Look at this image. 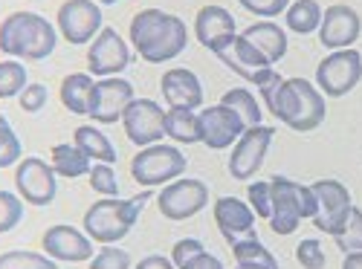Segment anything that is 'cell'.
<instances>
[{
	"instance_id": "6da1fadb",
	"label": "cell",
	"mask_w": 362,
	"mask_h": 269,
	"mask_svg": "<svg viewBox=\"0 0 362 269\" xmlns=\"http://www.w3.org/2000/svg\"><path fill=\"white\" fill-rule=\"evenodd\" d=\"M131 49L148 64H168L189 47V26L171 12L163 9H139L131 18L128 32Z\"/></svg>"
},
{
	"instance_id": "7a4b0ae2",
	"label": "cell",
	"mask_w": 362,
	"mask_h": 269,
	"mask_svg": "<svg viewBox=\"0 0 362 269\" xmlns=\"http://www.w3.org/2000/svg\"><path fill=\"white\" fill-rule=\"evenodd\" d=\"M58 47V29L38 12H12L0 20V52L18 61H47Z\"/></svg>"
},
{
	"instance_id": "3957f363",
	"label": "cell",
	"mask_w": 362,
	"mask_h": 269,
	"mask_svg": "<svg viewBox=\"0 0 362 269\" xmlns=\"http://www.w3.org/2000/svg\"><path fill=\"white\" fill-rule=\"evenodd\" d=\"M269 113H273L281 125H287L290 131L310 133L325 122L327 104H325L322 90L313 81L296 76V78H284L281 81L276 104H273Z\"/></svg>"
},
{
	"instance_id": "277c9868",
	"label": "cell",
	"mask_w": 362,
	"mask_h": 269,
	"mask_svg": "<svg viewBox=\"0 0 362 269\" xmlns=\"http://www.w3.org/2000/svg\"><path fill=\"white\" fill-rule=\"evenodd\" d=\"M148 200H151V189H145L142 194H136L131 200L102 197L84 212V232L102 246L125 241V237L131 234V229L136 226Z\"/></svg>"
},
{
	"instance_id": "5b68a950",
	"label": "cell",
	"mask_w": 362,
	"mask_h": 269,
	"mask_svg": "<svg viewBox=\"0 0 362 269\" xmlns=\"http://www.w3.org/2000/svg\"><path fill=\"white\" fill-rule=\"evenodd\" d=\"M269 189H273V217L267 223L276 234L287 237L298 229L301 220H313L316 197H313L310 186L276 174V177H269Z\"/></svg>"
},
{
	"instance_id": "8992f818",
	"label": "cell",
	"mask_w": 362,
	"mask_h": 269,
	"mask_svg": "<svg viewBox=\"0 0 362 269\" xmlns=\"http://www.w3.org/2000/svg\"><path fill=\"white\" fill-rule=\"evenodd\" d=\"M189 168V160L183 157L177 145H148L139 148L136 157L131 160V179L142 189H163L174 179H180Z\"/></svg>"
},
{
	"instance_id": "52a82bcc",
	"label": "cell",
	"mask_w": 362,
	"mask_h": 269,
	"mask_svg": "<svg viewBox=\"0 0 362 269\" xmlns=\"http://www.w3.org/2000/svg\"><path fill=\"white\" fill-rule=\"evenodd\" d=\"M55 29L64 44L90 47L105 29V15L99 0H64L55 15Z\"/></svg>"
},
{
	"instance_id": "ba28073f",
	"label": "cell",
	"mask_w": 362,
	"mask_h": 269,
	"mask_svg": "<svg viewBox=\"0 0 362 269\" xmlns=\"http://www.w3.org/2000/svg\"><path fill=\"white\" fill-rule=\"evenodd\" d=\"M362 81V52L359 49H337L325 55L316 67V87L322 90V96L342 99L356 84Z\"/></svg>"
},
{
	"instance_id": "9c48e42d",
	"label": "cell",
	"mask_w": 362,
	"mask_h": 269,
	"mask_svg": "<svg viewBox=\"0 0 362 269\" xmlns=\"http://www.w3.org/2000/svg\"><path fill=\"white\" fill-rule=\"evenodd\" d=\"M310 191L316 197L313 226L322 234L337 237L345 229V223L351 217V208H354L348 186H342L339 179H316V183H310Z\"/></svg>"
},
{
	"instance_id": "30bf717a",
	"label": "cell",
	"mask_w": 362,
	"mask_h": 269,
	"mask_svg": "<svg viewBox=\"0 0 362 269\" xmlns=\"http://www.w3.org/2000/svg\"><path fill=\"white\" fill-rule=\"evenodd\" d=\"M209 205V186L203 179L194 177H180L174 183L163 186L157 194V208L165 220L183 223L192 220L194 215H200L203 208Z\"/></svg>"
},
{
	"instance_id": "8fae6325",
	"label": "cell",
	"mask_w": 362,
	"mask_h": 269,
	"mask_svg": "<svg viewBox=\"0 0 362 269\" xmlns=\"http://www.w3.org/2000/svg\"><path fill=\"white\" fill-rule=\"evenodd\" d=\"M273 139H276V131L267 125L247 128L244 136L232 145V157L226 165L229 177L238 179V183H252V177L264 168V160L269 154V148H273Z\"/></svg>"
},
{
	"instance_id": "7c38bea8",
	"label": "cell",
	"mask_w": 362,
	"mask_h": 269,
	"mask_svg": "<svg viewBox=\"0 0 362 269\" xmlns=\"http://www.w3.org/2000/svg\"><path fill=\"white\" fill-rule=\"evenodd\" d=\"M134 61L131 44L116 32L113 26H105L102 32L87 47V73L99 78H113L122 76Z\"/></svg>"
},
{
	"instance_id": "4fadbf2b",
	"label": "cell",
	"mask_w": 362,
	"mask_h": 269,
	"mask_svg": "<svg viewBox=\"0 0 362 269\" xmlns=\"http://www.w3.org/2000/svg\"><path fill=\"white\" fill-rule=\"evenodd\" d=\"M15 191L26 205H49L58 197V174L41 157H23L15 165Z\"/></svg>"
},
{
	"instance_id": "5bb4252c",
	"label": "cell",
	"mask_w": 362,
	"mask_h": 269,
	"mask_svg": "<svg viewBox=\"0 0 362 269\" xmlns=\"http://www.w3.org/2000/svg\"><path fill=\"white\" fill-rule=\"evenodd\" d=\"M244 131H247L244 119L221 102L197 113V136L209 151H226L244 136Z\"/></svg>"
},
{
	"instance_id": "9a60e30c",
	"label": "cell",
	"mask_w": 362,
	"mask_h": 269,
	"mask_svg": "<svg viewBox=\"0 0 362 269\" xmlns=\"http://www.w3.org/2000/svg\"><path fill=\"white\" fill-rule=\"evenodd\" d=\"M122 128L136 148L157 145L160 139H165V110L154 99L136 96L122 116Z\"/></svg>"
},
{
	"instance_id": "2e32d148",
	"label": "cell",
	"mask_w": 362,
	"mask_h": 269,
	"mask_svg": "<svg viewBox=\"0 0 362 269\" xmlns=\"http://www.w3.org/2000/svg\"><path fill=\"white\" fill-rule=\"evenodd\" d=\"M41 252L58 263H84V261L90 263V258L96 255L93 237L76 226H70V223L49 226L41 237Z\"/></svg>"
},
{
	"instance_id": "e0dca14e",
	"label": "cell",
	"mask_w": 362,
	"mask_h": 269,
	"mask_svg": "<svg viewBox=\"0 0 362 269\" xmlns=\"http://www.w3.org/2000/svg\"><path fill=\"white\" fill-rule=\"evenodd\" d=\"M136 99L134 93V84L122 76H113V78H102L96 81L93 90V107H90V119L96 125H116L122 122V116L128 110V104Z\"/></svg>"
},
{
	"instance_id": "ac0fdd59",
	"label": "cell",
	"mask_w": 362,
	"mask_h": 269,
	"mask_svg": "<svg viewBox=\"0 0 362 269\" xmlns=\"http://www.w3.org/2000/svg\"><path fill=\"white\" fill-rule=\"evenodd\" d=\"M362 35V18L354 6L345 4H334L327 6L322 15V26H319V44L330 52L337 49H351Z\"/></svg>"
},
{
	"instance_id": "d6986e66",
	"label": "cell",
	"mask_w": 362,
	"mask_h": 269,
	"mask_svg": "<svg viewBox=\"0 0 362 269\" xmlns=\"http://www.w3.org/2000/svg\"><path fill=\"white\" fill-rule=\"evenodd\" d=\"M212 215H215V226L223 234V241L232 246L238 241H247V237H258L255 232V212L247 200L240 197H218L212 205Z\"/></svg>"
},
{
	"instance_id": "ffe728a7",
	"label": "cell",
	"mask_w": 362,
	"mask_h": 269,
	"mask_svg": "<svg viewBox=\"0 0 362 269\" xmlns=\"http://www.w3.org/2000/svg\"><path fill=\"white\" fill-rule=\"evenodd\" d=\"M194 35L200 41V47H206L209 52H223L235 38H238V23L235 15L218 4L200 6L194 15Z\"/></svg>"
},
{
	"instance_id": "44dd1931",
	"label": "cell",
	"mask_w": 362,
	"mask_h": 269,
	"mask_svg": "<svg viewBox=\"0 0 362 269\" xmlns=\"http://www.w3.org/2000/svg\"><path fill=\"white\" fill-rule=\"evenodd\" d=\"M160 90L168 107L197 110L203 104V84L189 67H171L160 78Z\"/></svg>"
},
{
	"instance_id": "7402d4cb",
	"label": "cell",
	"mask_w": 362,
	"mask_h": 269,
	"mask_svg": "<svg viewBox=\"0 0 362 269\" xmlns=\"http://www.w3.org/2000/svg\"><path fill=\"white\" fill-rule=\"evenodd\" d=\"M218 58L223 61V67H229L235 76L247 78V84H255L258 76H261L267 67H273L240 32H238V38H235L223 52H218Z\"/></svg>"
},
{
	"instance_id": "603a6c76",
	"label": "cell",
	"mask_w": 362,
	"mask_h": 269,
	"mask_svg": "<svg viewBox=\"0 0 362 269\" xmlns=\"http://www.w3.org/2000/svg\"><path fill=\"white\" fill-rule=\"evenodd\" d=\"M244 35L269 64H279L281 58L287 55V32H284V26H279L276 20H258V23H252V26H247Z\"/></svg>"
},
{
	"instance_id": "cb8c5ba5",
	"label": "cell",
	"mask_w": 362,
	"mask_h": 269,
	"mask_svg": "<svg viewBox=\"0 0 362 269\" xmlns=\"http://www.w3.org/2000/svg\"><path fill=\"white\" fill-rule=\"evenodd\" d=\"M93 90L96 81L90 73H70L62 78V104L73 113V116H87L90 119V107H93Z\"/></svg>"
},
{
	"instance_id": "d4e9b609",
	"label": "cell",
	"mask_w": 362,
	"mask_h": 269,
	"mask_svg": "<svg viewBox=\"0 0 362 269\" xmlns=\"http://www.w3.org/2000/svg\"><path fill=\"white\" fill-rule=\"evenodd\" d=\"M49 165L62 179H78V177L90 174L93 160L84 157L73 142H58V145H52V151H49Z\"/></svg>"
},
{
	"instance_id": "484cf974",
	"label": "cell",
	"mask_w": 362,
	"mask_h": 269,
	"mask_svg": "<svg viewBox=\"0 0 362 269\" xmlns=\"http://www.w3.org/2000/svg\"><path fill=\"white\" fill-rule=\"evenodd\" d=\"M73 145L84 157H90L93 162H107V165H116V148L113 142L96 128V125H81L73 131Z\"/></svg>"
},
{
	"instance_id": "4316f807",
	"label": "cell",
	"mask_w": 362,
	"mask_h": 269,
	"mask_svg": "<svg viewBox=\"0 0 362 269\" xmlns=\"http://www.w3.org/2000/svg\"><path fill=\"white\" fill-rule=\"evenodd\" d=\"M322 15H325V9L316 0H293L284 12V23L293 35H313L322 26Z\"/></svg>"
},
{
	"instance_id": "83f0119b",
	"label": "cell",
	"mask_w": 362,
	"mask_h": 269,
	"mask_svg": "<svg viewBox=\"0 0 362 269\" xmlns=\"http://www.w3.org/2000/svg\"><path fill=\"white\" fill-rule=\"evenodd\" d=\"M232 258H235V266H240V269H281L279 258L269 252L258 237H247V241L232 244Z\"/></svg>"
},
{
	"instance_id": "f1b7e54d",
	"label": "cell",
	"mask_w": 362,
	"mask_h": 269,
	"mask_svg": "<svg viewBox=\"0 0 362 269\" xmlns=\"http://www.w3.org/2000/svg\"><path fill=\"white\" fill-rule=\"evenodd\" d=\"M165 136L174 139L177 145H194V142H200V136H197V110L168 107L165 110Z\"/></svg>"
},
{
	"instance_id": "f546056e",
	"label": "cell",
	"mask_w": 362,
	"mask_h": 269,
	"mask_svg": "<svg viewBox=\"0 0 362 269\" xmlns=\"http://www.w3.org/2000/svg\"><path fill=\"white\" fill-rule=\"evenodd\" d=\"M221 104L232 107L240 119H244V125H247V128L261 125V119H264V113H261V104H258L255 93H252V90H247V87H232L229 93L221 99Z\"/></svg>"
},
{
	"instance_id": "4dcf8cb0",
	"label": "cell",
	"mask_w": 362,
	"mask_h": 269,
	"mask_svg": "<svg viewBox=\"0 0 362 269\" xmlns=\"http://www.w3.org/2000/svg\"><path fill=\"white\" fill-rule=\"evenodd\" d=\"M0 269H62V263L44 252L9 249V252H0Z\"/></svg>"
},
{
	"instance_id": "1f68e13d",
	"label": "cell",
	"mask_w": 362,
	"mask_h": 269,
	"mask_svg": "<svg viewBox=\"0 0 362 269\" xmlns=\"http://www.w3.org/2000/svg\"><path fill=\"white\" fill-rule=\"evenodd\" d=\"M29 84V76H26V67L18 58H6L0 61V99H15L21 96Z\"/></svg>"
},
{
	"instance_id": "d6a6232c",
	"label": "cell",
	"mask_w": 362,
	"mask_h": 269,
	"mask_svg": "<svg viewBox=\"0 0 362 269\" xmlns=\"http://www.w3.org/2000/svg\"><path fill=\"white\" fill-rule=\"evenodd\" d=\"M337 246L342 255H362V208L354 205L351 208V217L345 223V229L334 237Z\"/></svg>"
},
{
	"instance_id": "836d02e7",
	"label": "cell",
	"mask_w": 362,
	"mask_h": 269,
	"mask_svg": "<svg viewBox=\"0 0 362 269\" xmlns=\"http://www.w3.org/2000/svg\"><path fill=\"white\" fill-rule=\"evenodd\" d=\"M23 160V142L9 119L0 122V168H15Z\"/></svg>"
},
{
	"instance_id": "e575fe53",
	"label": "cell",
	"mask_w": 362,
	"mask_h": 269,
	"mask_svg": "<svg viewBox=\"0 0 362 269\" xmlns=\"http://www.w3.org/2000/svg\"><path fill=\"white\" fill-rule=\"evenodd\" d=\"M23 208L26 203L21 200V194L0 189V234L18 229V223L23 220Z\"/></svg>"
},
{
	"instance_id": "d590c367",
	"label": "cell",
	"mask_w": 362,
	"mask_h": 269,
	"mask_svg": "<svg viewBox=\"0 0 362 269\" xmlns=\"http://www.w3.org/2000/svg\"><path fill=\"white\" fill-rule=\"evenodd\" d=\"M247 203L252 205L255 217L261 220L273 217V189H269V179H258V183L247 186Z\"/></svg>"
},
{
	"instance_id": "8d00e7d4",
	"label": "cell",
	"mask_w": 362,
	"mask_h": 269,
	"mask_svg": "<svg viewBox=\"0 0 362 269\" xmlns=\"http://www.w3.org/2000/svg\"><path fill=\"white\" fill-rule=\"evenodd\" d=\"M87 179H90V189H93L96 194H102V197H116V194H119L116 171H113V165H107V162H93V168H90Z\"/></svg>"
},
{
	"instance_id": "74e56055",
	"label": "cell",
	"mask_w": 362,
	"mask_h": 269,
	"mask_svg": "<svg viewBox=\"0 0 362 269\" xmlns=\"http://www.w3.org/2000/svg\"><path fill=\"white\" fill-rule=\"evenodd\" d=\"M90 269H131V255L122 246L107 244L90 258Z\"/></svg>"
},
{
	"instance_id": "f35d334b",
	"label": "cell",
	"mask_w": 362,
	"mask_h": 269,
	"mask_svg": "<svg viewBox=\"0 0 362 269\" xmlns=\"http://www.w3.org/2000/svg\"><path fill=\"white\" fill-rule=\"evenodd\" d=\"M296 261L301 269H325L327 266V255L322 249V244L316 237H305V241H298L296 246Z\"/></svg>"
},
{
	"instance_id": "ab89813d",
	"label": "cell",
	"mask_w": 362,
	"mask_h": 269,
	"mask_svg": "<svg viewBox=\"0 0 362 269\" xmlns=\"http://www.w3.org/2000/svg\"><path fill=\"white\" fill-rule=\"evenodd\" d=\"M47 102H49V87L41 84V81L26 84V90L18 96V104H21L23 113H41L47 107Z\"/></svg>"
},
{
	"instance_id": "60d3db41",
	"label": "cell",
	"mask_w": 362,
	"mask_h": 269,
	"mask_svg": "<svg viewBox=\"0 0 362 269\" xmlns=\"http://www.w3.org/2000/svg\"><path fill=\"white\" fill-rule=\"evenodd\" d=\"M238 4L244 6L250 15H255V18L273 20V18H279V15H284V12H287L290 0H238Z\"/></svg>"
},
{
	"instance_id": "b9f144b4",
	"label": "cell",
	"mask_w": 362,
	"mask_h": 269,
	"mask_svg": "<svg viewBox=\"0 0 362 269\" xmlns=\"http://www.w3.org/2000/svg\"><path fill=\"white\" fill-rule=\"evenodd\" d=\"M281 76H279V70H273V67H267L261 76H258V81L252 84L258 93H261V99H264V104H267V110H273V104H276V96H279V87H281Z\"/></svg>"
},
{
	"instance_id": "7bdbcfd3",
	"label": "cell",
	"mask_w": 362,
	"mask_h": 269,
	"mask_svg": "<svg viewBox=\"0 0 362 269\" xmlns=\"http://www.w3.org/2000/svg\"><path fill=\"white\" fill-rule=\"evenodd\" d=\"M200 252H206L203 241H197V237H180V241L171 246V263L180 269V266H186L192 258H197Z\"/></svg>"
},
{
	"instance_id": "ee69618b",
	"label": "cell",
	"mask_w": 362,
	"mask_h": 269,
	"mask_svg": "<svg viewBox=\"0 0 362 269\" xmlns=\"http://www.w3.org/2000/svg\"><path fill=\"white\" fill-rule=\"evenodd\" d=\"M180 269H223V261L212 252H200L197 258H192L186 266H180Z\"/></svg>"
},
{
	"instance_id": "f6af8a7d",
	"label": "cell",
	"mask_w": 362,
	"mask_h": 269,
	"mask_svg": "<svg viewBox=\"0 0 362 269\" xmlns=\"http://www.w3.org/2000/svg\"><path fill=\"white\" fill-rule=\"evenodd\" d=\"M134 269H177V266H174L171 258H165V255H145Z\"/></svg>"
},
{
	"instance_id": "bcb514c9",
	"label": "cell",
	"mask_w": 362,
	"mask_h": 269,
	"mask_svg": "<svg viewBox=\"0 0 362 269\" xmlns=\"http://www.w3.org/2000/svg\"><path fill=\"white\" fill-rule=\"evenodd\" d=\"M342 269H362V255H345Z\"/></svg>"
},
{
	"instance_id": "7dc6e473",
	"label": "cell",
	"mask_w": 362,
	"mask_h": 269,
	"mask_svg": "<svg viewBox=\"0 0 362 269\" xmlns=\"http://www.w3.org/2000/svg\"><path fill=\"white\" fill-rule=\"evenodd\" d=\"M99 4H102V6H116L119 0H99Z\"/></svg>"
},
{
	"instance_id": "c3c4849f",
	"label": "cell",
	"mask_w": 362,
	"mask_h": 269,
	"mask_svg": "<svg viewBox=\"0 0 362 269\" xmlns=\"http://www.w3.org/2000/svg\"><path fill=\"white\" fill-rule=\"evenodd\" d=\"M4 119H6V116H4V113H0V122H4Z\"/></svg>"
},
{
	"instance_id": "681fc988",
	"label": "cell",
	"mask_w": 362,
	"mask_h": 269,
	"mask_svg": "<svg viewBox=\"0 0 362 269\" xmlns=\"http://www.w3.org/2000/svg\"><path fill=\"white\" fill-rule=\"evenodd\" d=\"M235 269H240V266H235Z\"/></svg>"
}]
</instances>
